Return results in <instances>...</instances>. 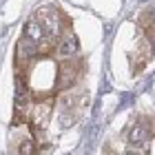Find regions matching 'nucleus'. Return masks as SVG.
Returning a JSON list of instances; mask_svg holds the SVG:
<instances>
[{"label":"nucleus","mask_w":155,"mask_h":155,"mask_svg":"<svg viewBox=\"0 0 155 155\" xmlns=\"http://www.w3.org/2000/svg\"><path fill=\"white\" fill-rule=\"evenodd\" d=\"M45 25H47V31L49 33H53V36L58 33V20H55L51 13H45Z\"/></svg>","instance_id":"nucleus-7"},{"label":"nucleus","mask_w":155,"mask_h":155,"mask_svg":"<svg viewBox=\"0 0 155 155\" xmlns=\"http://www.w3.org/2000/svg\"><path fill=\"white\" fill-rule=\"evenodd\" d=\"M29 104V89L22 80H18L16 84V109H25Z\"/></svg>","instance_id":"nucleus-6"},{"label":"nucleus","mask_w":155,"mask_h":155,"mask_svg":"<svg viewBox=\"0 0 155 155\" xmlns=\"http://www.w3.org/2000/svg\"><path fill=\"white\" fill-rule=\"evenodd\" d=\"M51 113H53V100H42L36 104V109H33V122H36L38 129H45L49 124V120H51Z\"/></svg>","instance_id":"nucleus-1"},{"label":"nucleus","mask_w":155,"mask_h":155,"mask_svg":"<svg viewBox=\"0 0 155 155\" xmlns=\"http://www.w3.org/2000/svg\"><path fill=\"white\" fill-rule=\"evenodd\" d=\"M124 155H137V153H133V151H126V153H124Z\"/></svg>","instance_id":"nucleus-9"},{"label":"nucleus","mask_w":155,"mask_h":155,"mask_svg":"<svg viewBox=\"0 0 155 155\" xmlns=\"http://www.w3.org/2000/svg\"><path fill=\"white\" fill-rule=\"evenodd\" d=\"M25 38H29L31 42H38L45 38V27H42V22H38L36 18L33 20H29V22H27V27H25Z\"/></svg>","instance_id":"nucleus-5"},{"label":"nucleus","mask_w":155,"mask_h":155,"mask_svg":"<svg viewBox=\"0 0 155 155\" xmlns=\"http://www.w3.org/2000/svg\"><path fill=\"white\" fill-rule=\"evenodd\" d=\"M18 153H20V155H36V146H33L31 140H25V142L20 144Z\"/></svg>","instance_id":"nucleus-8"},{"label":"nucleus","mask_w":155,"mask_h":155,"mask_svg":"<svg viewBox=\"0 0 155 155\" xmlns=\"http://www.w3.org/2000/svg\"><path fill=\"white\" fill-rule=\"evenodd\" d=\"M149 140V129L144 126V122H137L129 133V144L131 146H144Z\"/></svg>","instance_id":"nucleus-4"},{"label":"nucleus","mask_w":155,"mask_h":155,"mask_svg":"<svg viewBox=\"0 0 155 155\" xmlns=\"http://www.w3.org/2000/svg\"><path fill=\"white\" fill-rule=\"evenodd\" d=\"M75 51H78V40L73 38V33H67L64 38L60 40V45H58V58H62V60H69V58H73L75 55Z\"/></svg>","instance_id":"nucleus-2"},{"label":"nucleus","mask_w":155,"mask_h":155,"mask_svg":"<svg viewBox=\"0 0 155 155\" xmlns=\"http://www.w3.org/2000/svg\"><path fill=\"white\" fill-rule=\"evenodd\" d=\"M73 82H75V67L64 62L58 71V89H69Z\"/></svg>","instance_id":"nucleus-3"}]
</instances>
